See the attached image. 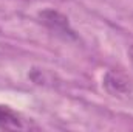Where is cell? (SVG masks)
<instances>
[{
    "instance_id": "1",
    "label": "cell",
    "mask_w": 133,
    "mask_h": 132,
    "mask_svg": "<svg viewBox=\"0 0 133 132\" xmlns=\"http://www.w3.org/2000/svg\"><path fill=\"white\" fill-rule=\"evenodd\" d=\"M39 16H40V20H42L51 31H54L56 34H61V36H64L65 39H74V37H76L74 30L71 28L68 19H66L65 16H62L61 13H57V11H54V9H45V11H42Z\"/></svg>"
},
{
    "instance_id": "2",
    "label": "cell",
    "mask_w": 133,
    "mask_h": 132,
    "mask_svg": "<svg viewBox=\"0 0 133 132\" xmlns=\"http://www.w3.org/2000/svg\"><path fill=\"white\" fill-rule=\"evenodd\" d=\"M0 128L2 129H23V118L8 106H0Z\"/></svg>"
}]
</instances>
